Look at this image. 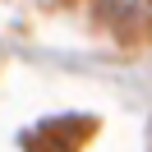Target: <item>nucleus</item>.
I'll use <instances>...</instances> for the list:
<instances>
[{
  "mask_svg": "<svg viewBox=\"0 0 152 152\" xmlns=\"http://www.w3.org/2000/svg\"><path fill=\"white\" fill-rule=\"evenodd\" d=\"M102 5L115 14V19H134V14H148L152 10V0H102Z\"/></svg>",
  "mask_w": 152,
  "mask_h": 152,
  "instance_id": "nucleus-1",
  "label": "nucleus"
}]
</instances>
